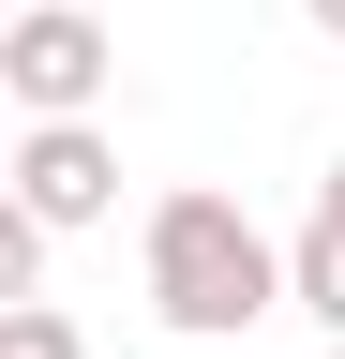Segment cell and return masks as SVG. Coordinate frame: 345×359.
Listing matches in <instances>:
<instances>
[{
    "mask_svg": "<svg viewBox=\"0 0 345 359\" xmlns=\"http://www.w3.org/2000/svg\"><path fill=\"white\" fill-rule=\"evenodd\" d=\"M136 269H150V314H165L181 344H240L255 314H285V240H271L240 195H210V180L150 195V240H136Z\"/></svg>",
    "mask_w": 345,
    "mask_h": 359,
    "instance_id": "cell-1",
    "label": "cell"
},
{
    "mask_svg": "<svg viewBox=\"0 0 345 359\" xmlns=\"http://www.w3.org/2000/svg\"><path fill=\"white\" fill-rule=\"evenodd\" d=\"M0 90H15V120H91L120 90V30L91 0H15L0 15Z\"/></svg>",
    "mask_w": 345,
    "mask_h": 359,
    "instance_id": "cell-2",
    "label": "cell"
},
{
    "mask_svg": "<svg viewBox=\"0 0 345 359\" xmlns=\"http://www.w3.org/2000/svg\"><path fill=\"white\" fill-rule=\"evenodd\" d=\"M0 180H15V210L46 224V240H75V224L120 210V135H105V120H30Z\"/></svg>",
    "mask_w": 345,
    "mask_h": 359,
    "instance_id": "cell-3",
    "label": "cell"
},
{
    "mask_svg": "<svg viewBox=\"0 0 345 359\" xmlns=\"http://www.w3.org/2000/svg\"><path fill=\"white\" fill-rule=\"evenodd\" d=\"M285 314H300L315 344H345V210H315V224L285 240Z\"/></svg>",
    "mask_w": 345,
    "mask_h": 359,
    "instance_id": "cell-4",
    "label": "cell"
},
{
    "mask_svg": "<svg viewBox=\"0 0 345 359\" xmlns=\"http://www.w3.org/2000/svg\"><path fill=\"white\" fill-rule=\"evenodd\" d=\"M0 359H91V330L60 299H0Z\"/></svg>",
    "mask_w": 345,
    "mask_h": 359,
    "instance_id": "cell-5",
    "label": "cell"
},
{
    "mask_svg": "<svg viewBox=\"0 0 345 359\" xmlns=\"http://www.w3.org/2000/svg\"><path fill=\"white\" fill-rule=\"evenodd\" d=\"M300 15H315V30H330V45H345V0H300Z\"/></svg>",
    "mask_w": 345,
    "mask_h": 359,
    "instance_id": "cell-6",
    "label": "cell"
},
{
    "mask_svg": "<svg viewBox=\"0 0 345 359\" xmlns=\"http://www.w3.org/2000/svg\"><path fill=\"white\" fill-rule=\"evenodd\" d=\"M315 210H345V150H330V180H315Z\"/></svg>",
    "mask_w": 345,
    "mask_h": 359,
    "instance_id": "cell-7",
    "label": "cell"
},
{
    "mask_svg": "<svg viewBox=\"0 0 345 359\" xmlns=\"http://www.w3.org/2000/svg\"><path fill=\"white\" fill-rule=\"evenodd\" d=\"M315 359H345V344H315Z\"/></svg>",
    "mask_w": 345,
    "mask_h": 359,
    "instance_id": "cell-8",
    "label": "cell"
}]
</instances>
